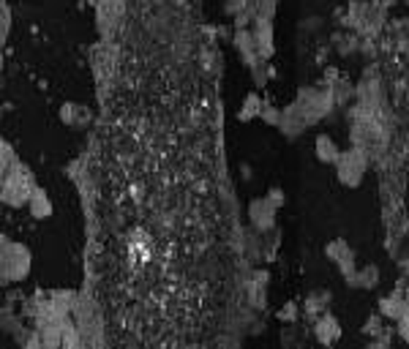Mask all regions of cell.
<instances>
[{
	"label": "cell",
	"instance_id": "15",
	"mask_svg": "<svg viewBox=\"0 0 409 349\" xmlns=\"http://www.w3.org/2000/svg\"><path fill=\"white\" fill-rule=\"evenodd\" d=\"M262 104H265V98L260 96V90L246 93V98H243V104H240V109H238V120H240V123H251L254 118H260Z\"/></svg>",
	"mask_w": 409,
	"mask_h": 349
},
{
	"label": "cell",
	"instance_id": "3",
	"mask_svg": "<svg viewBox=\"0 0 409 349\" xmlns=\"http://www.w3.org/2000/svg\"><path fill=\"white\" fill-rule=\"evenodd\" d=\"M333 167H336V175H339L341 186L357 189V186L363 183V178H366V172H368V167H371V161H368V156H366L360 147L352 145V147L341 150L339 161H336Z\"/></svg>",
	"mask_w": 409,
	"mask_h": 349
},
{
	"label": "cell",
	"instance_id": "28",
	"mask_svg": "<svg viewBox=\"0 0 409 349\" xmlns=\"http://www.w3.org/2000/svg\"><path fill=\"white\" fill-rule=\"evenodd\" d=\"M240 175H243V180H251L254 178V169L249 164H240Z\"/></svg>",
	"mask_w": 409,
	"mask_h": 349
},
{
	"label": "cell",
	"instance_id": "22",
	"mask_svg": "<svg viewBox=\"0 0 409 349\" xmlns=\"http://www.w3.org/2000/svg\"><path fill=\"white\" fill-rule=\"evenodd\" d=\"M300 314H303V308H300L295 300H289V303H284V306L275 311V319H278L281 325H292V322H300Z\"/></svg>",
	"mask_w": 409,
	"mask_h": 349
},
{
	"label": "cell",
	"instance_id": "25",
	"mask_svg": "<svg viewBox=\"0 0 409 349\" xmlns=\"http://www.w3.org/2000/svg\"><path fill=\"white\" fill-rule=\"evenodd\" d=\"M396 333H399V339H401V341H407V344H409V314L399 319V328H396Z\"/></svg>",
	"mask_w": 409,
	"mask_h": 349
},
{
	"label": "cell",
	"instance_id": "19",
	"mask_svg": "<svg viewBox=\"0 0 409 349\" xmlns=\"http://www.w3.org/2000/svg\"><path fill=\"white\" fill-rule=\"evenodd\" d=\"M331 90H333V98H336V107H346L352 98H355V85L349 82V76L346 74H341L339 79L331 85Z\"/></svg>",
	"mask_w": 409,
	"mask_h": 349
},
{
	"label": "cell",
	"instance_id": "4",
	"mask_svg": "<svg viewBox=\"0 0 409 349\" xmlns=\"http://www.w3.org/2000/svg\"><path fill=\"white\" fill-rule=\"evenodd\" d=\"M30 273V251L11 237H3V284H19Z\"/></svg>",
	"mask_w": 409,
	"mask_h": 349
},
{
	"label": "cell",
	"instance_id": "1",
	"mask_svg": "<svg viewBox=\"0 0 409 349\" xmlns=\"http://www.w3.org/2000/svg\"><path fill=\"white\" fill-rule=\"evenodd\" d=\"M297 109L306 115V120L311 126H317L319 120H325L333 109H336V98H333V90L331 85H306L297 90V98H295Z\"/></svg>",
	"mask_w": 409,
	"mask_h": 349
},
{
	"label": "cell",
	"instance_id": "23",
	"mask_svg": "<svg viewBox=\"0 0 409 349\" xmlns=\"http://www.w3.org/2000/svg\"><path fill=\"white\" fill-rule=\"evenodd\" d=\"M363 336H368V339H374V336H379V333H385L388 330V325H385V317L377 311V314H371L366 322H363Z\"/></svg>",
	"mask_w": 409,
	"mask_h": 349
},
{
	"label": "cell",
	"instance_id": "12",
	"mask_svg": "<svg viewBox=\"0 0 409 349\" xmlns=\"http://www.w3.org/2000/svg\"><path fill=\"white\" fill-rule=\"evenodd\" d=\"M331 300H333L331 289H311V292L303 297V317H306L308 322H314L319 314H325V311H328Z\"/></svg>",
	"mask_w": 409,
	"mask_h": 349
},
{
	"label": "cell",
	"instance_id": "2",
	"mask_svg": "<svg viewBox=\"0 0 409 349\" xmlns=\"http://www.w3.org/2000/svg\"><path fill=\"white\" fill-rule=\"evenodd\" d=\"M36 191V180H33V172L17 161L11 169H3V202L8 208H22L30 202Z\"/></svg>",
	"mask_w": 409,
	"mask_h": 349
},
{
	"label": "cell",
	"instance_id": "14",
	"mask_svg": "<svg viewBox=\"0 0 409 349\" xmlns=\"http://www.w3.org/2000/svg\"><path fill=\"white\" fill-rule=\"evenodd\" d=\"M314 153H317V158H319L322 164H336L341 156V147L336 145V140H333L331 134H317V140H314Z\"/></svg>",
	"mask_w": 409,
	"mask_h": 349
},
{
	"label": "cell",
	"instance_id": "26",
	"mask_svg": "<svg viewBox=\"0 0 409 349\" xmlns=\"http://www.w3.org/2000/svg\"><path fill=\"white\" fill-rule=\"evenodd\" d=\"M8 28H11V8L8 3H3V39H8Z\"/></svg>",
	"mask_w": 409,
	"mask_h": 349
},
{
	"label": "cell",
	"instance_id": "24",
	"mask_svg": "<svg viewBox=\"0 0 409 349\" xmlns=\"http://www.w3.org/2000/svg\"><path fill=\"white\" fill-rule=\"evenodd\" d=\"M260 118H262L268 126H275V129H278V123H281V109H278L275 104H271V101H265V104H262Z\"/></svg>",
	"mask_w": 409,
	"mask_h": 349
},
{
	"label": "cell",
	"instance_id": "16",
	"mask_svg": "<svg viewBox=\"0 0 409 349\" xmlns=\"http://www.w3.org/2000/svg\"><path fill=\"white\" fill-rule=\"evenodd\" d=\"M331 41H333V50H336L339 55H344V58H346V55H355V52L360 50V33H355V30H349V28H346L344 33H336Z\"/></svg>",
	"mask_w": 409,
	"mask_h": 349
},
{
	"label": "cell",
	"instance_id": "27",
	"mask_svg": "<svg viewBox=\"0 0 409 349\" xmlns=\"http://www.w3.org/2000/svg\"><path fill=\"white\" fill-rule=\"evenodd\" d=\"M268 197H271V200H273V202H275V205H278V208H281V205L286 202V197H284V191H281V189H275V186H273V189H268Z\"/></svg>",
	"mask_w": 409,
	"mask_h": 349
},
{
	"label": "cell",
	"instance_id": "20",
	"mask_svg": "<svg viewBox=\"0 0 409 349\" xmlns=\"http://www.w3.org/2000/svg\"><path fill=\"white\" fill-rule=\"evenodd\" d=\"M379 284V268L377 265H366V268H357L355 273V289H377Z\"/></svg>",
	"mask_w": 409,
	"mask_h": 349
},
{
	"label": "cell",
	"instance_id": "8",
	"mask_svg": "<svg viewBox=\"0 0 409 349\" xmlns=\"http://www.w3.org/2000/svg\"><path fill=\"white\" fill-rule=\"evenodd\" d=\"M306 129H311V123L306 120V115L297 109V104L292 101L289 107H284L281 109V123H278V131L286 137V140H297V137H303V131Z\"/></svg>",
	"mask_w": 409,
	"mask_h": 349
},
{
	"label": "cell",
	"instance_id": "10",
	"mask_svg": "<svg viewBox=\"0 0 409 349\" xmlns=\"http://www.w3.org/2000/svg\"><path fill=\"white\" fill-rule=\"evenodd\" d=\"M254 30V41H257V52L262 61H271L275 55V39H273V19H254L251 22Z\"/></svg>",
	"mask_w": 409,
	"mask_h": 349
},
{
	"label": "cell",
	"instance_id": "18",
	"mask_svg": "<svg viewBox=\"0 0 409 349\" xmlns=\"http://www.w3.org/2000/svg\"><path fill=\"white\" fill-rule=\"evenodd\" d=\"M281 246V232L273 226L268 232H260V248H262V262H273Z\"/></svg>",
	"mask_w": 409,
	"mask_h": 349
},
{
	"label": "cell",
	"instance_id": "5",
	"mask_svg": "<svg viewBox=\"0 0 409 349\" xmlns=\"http://www.w3.org/2000/svg\"><path fill=\"white\" fill-rule=\"evenodd\" d=\"M325 257L336 265V271L344 276V281L352 286V284H355V273H357V265H355V251L349 248V243L341 240V237L331 240V243L325 246Z\"/></svg>",
	"mask_w": 409,
	"mask_h": 349
},
{
	"label": "cell",
	"instance_id": "11",
	"mask_svg": "<svg viewBox=\"0 0 409 349\" xmlns=\"http://www.w3.org/2000/svg\"><path fill=\"white\" fill-rule=\"evenodd\" d=\"M379 314H382L385 319H390V322H399L401 317L409 314V297L401 289H393L390 295L379 297Z\"/></svg>",
	"mask_w": 409,
	"mask_h": 349
},
{
	"label": "cell",
	"instance_id": "29",
	"mask_svg": "<svg viewBox=\"0 0 409 349\" xmlns=\"http://www.w3.org/2000/svg\"><path fill=\"white\" fill-rule=\"evenodd\" d=\"M404 74H407V76H409V69H407V71H404Z\"/></svg>",
	"mask_w": 409,
	"mask_h": 349
},
{
	"label": "cell",
	"instance_id": "9",
	"mask_svg": "<svg viewBox=\"0 0 409 349\" xmlns=\"http://www.w3.org/2000/svg\"><path fill=\"white\" fill-rule=\"evenodd\" d=\"M311 333H314V339L322 344V347H333L336 341L341 339V325L339 319L333 317V314H319L314 322H311Z\"/></svg>",
	"mask_w": 409,
	"mask_h": 349
},
{
	"label": "cell",
	"instance_id": "6",
	"mask_svg": "<svg viewBox=\"0 0 409 349\" xmlns=\"http://www.w3.org/2000/svg\"><path fill=\"white\" fill-rule=\"evenodd\" d=\"M275 218H278V205L273 202L271 197H254L249 202V224L260 232H268L275 226Z\"/></svg>",
	"mask_w": 409,
	"mask_h": 349
},
{
	"label": "cell",
	"instance_id": "21",
	"mask_svg": "<svg viewBox=\"0 0 409 349\" xmlns=\"http://www.w3.org/2000/svg\"><path fill=\"white\" fill-rule=\"evenodd\" d=\"M278 11V0H249L251 19H273Z\"/></svg>",
	"mask_w": 409,
	"mask_h": 349
},
{
	"label": "cell",
	"instance_id": "17",
	"mask_svg": "<svg viewBox=\"0 0 409 349\" xmlns=\"http://www.w3.org/2000/svg\"><path fill=\"white\" fill-rule=\"evenodd\" d=\"M28 208H30V215H33V218H39V221H44V218H50V215H52V202H50L47 191H44V189H39V186H36V191H33V197H30Z\"/></svg>",
	"mask_w": 409,
	"mask_h": 349
},
{
	"label": "cell",
	"instance_id": "7",
	"mask_svg": "<svg viewBox=\"0 0 409 349\" xmlns=\"http://www.w3.org/2000/svg\"><path fill=\"white\" fill-rule=\"evenodd\" d=\"M232 44H235V52L240 55L246 69H251V66H257L262 61L260 52H257V41H254V30L251 28H235Z\"/></svg>",
	"mask_w": 409,
	"mask_h": 349
},
{
	"label": "cell",
	"instance_id": "13",
	"mask_svg": "<svg viewBox=\"0 0 409 349\" xmlns=\"http://www.w3.org/2000/svg\"><path fill=\"white\" fill-rule=\"evenodd\" d=\"M61 120L71 126V129H85L87 123H90V109L87 107H82V104H74V101H68L61 107Z\"/></svg>",
	"mask_w": 409,
	"mask_h": 349
}]
</instances>
